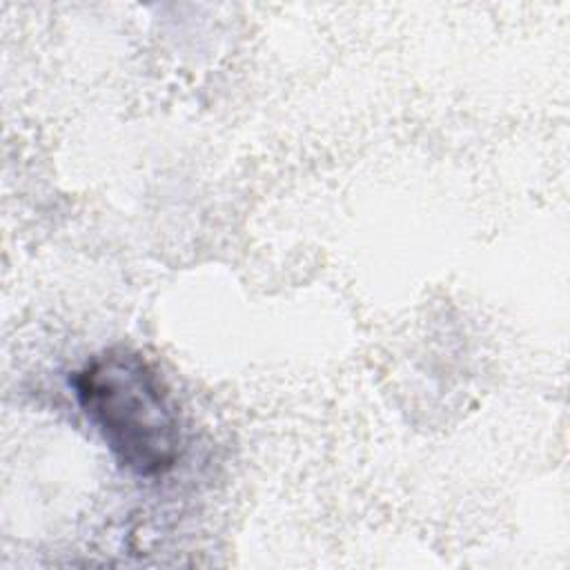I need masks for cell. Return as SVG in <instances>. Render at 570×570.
<instances>
[{
    "label": "cell",
    "instance_id": "6da1fadb",
    "mask_svg": "<svg viewBox=\"0 0 570 570\" xmlns=\"http://www.w3.org/2000/svg\"><path fill=\"white\" fill-rule=\"evenodd\" d=\"M76 399L116 461L134 474L169 470L180 454L176 405L156 370L131 350H107L71 379Z\"/></svg>",
    "mask_w": 570,
    "mask_h": 570
}]
</instances>
